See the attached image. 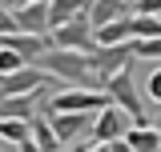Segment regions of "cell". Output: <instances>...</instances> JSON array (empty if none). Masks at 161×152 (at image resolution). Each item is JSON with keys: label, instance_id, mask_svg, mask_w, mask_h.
<instances>
[{"label": "cell", "instance_id": "6da1fadb", "mask_svg": "<svg viewBox=\"0 0 161 152\" xmlns=\"http://www.w3.org/2000/svg\"><path fill=\"white\" fill-rule=\"evenodd\" d=\"M36 64L57 84H93V88H101L97 68H93V52H85V48H60V44H53Z\"/></svg>", "mask_w": 161, "mask_h": 152}, {"label": "cell", "instance_id": "7a4b0ae2", "mask_svg": "<svg viewBox=\"0 0 161 152\" xmlns=\"http://www.w3.org/2000/svg\"><path fill=\"white\" fill-rule=\"evenodd\" d=\"M105 104H113L109 88H93V84H64L60 92L44 100V112H101Z\"/></svg>", "mask_w": 161, "mask_h": 152}, {"label": "cell", "instance_id": "3957f363", "mask_svg": "<svg viewBox=\"0 0 161 152\" xmlns=\"http://www.w3.org/2000/svg\"><path fill=\"white\" fill-rule=\"evenodd\" d=\"M137 40V36H133ZM133 40H121V44H97L93 48V68H97V80L105 84L113 72H121V68H129L133 60H137V44Z\"/></svg>", "mask_w": 161, "mask_h": 152}, {"label": "cell", "instance_id": "277c9868", "mask_svg": "<svg viewBox=\"0 0 161 152\" xmlns=\"http://www.w3.org/2000/svg\"><path fill=\"white\" fill-rule=\"evenodd\" d=\"M53 44L60 48H85V52H93L97 48V28H93V20H89V8L77 12L73 20H64L53 28Z\"/></svg>", "mask_w": 161, "mask_h": 152}, {"label": "cell", "instance_id": "5b68a950", "mask_svg": "<svg viewBox=\"0 0 161 152\" xmlns=\"http://www.w3.org/2000/svg\"><path fill=\"white\" fill-rule=\"evenodd\" d=\"M105 88H109V96H113V104H121V108L133 116L137 124H145V108H141V96H137L133 64H129V68H121V72H113L109 80H105Z\"/></svg>", "mask_w": 161, "mask_h": 152}, {"label": "cell", "instance_id": "8992f818", "mask_svg": "<svg viewBox=\"0 0 161 152\" xmlns=\"http://www.w3.org/2000/svg\"><path fill=\"white\" fill-rule=\"evenodd\" d=\"M53 76L40 68L36 60H28V64H20V68H12V72H4L0 76V96H8V92H32V88H44Z\"/></svg>", "mask_w": 161, "mask_h": 152}, {"label": "cell", "instance_id": "52a82bcc", "mask_svg": "<svg viewBox=\"0 0 161 152\" xmlns=\"http://www.w3.org/2000/svg\"><path fill=\"white\" fill-rule=\"evenodd\" d=\"M93 116L97 112H48V120L60 136V148H73L77 140H85V132H93Z\"/></svg>", "mask_w": 161, "mask_h": 152}, {"label": "cell", "instance_id": "ba28073f", "mask_svg": "<svg viewBox=\"0 0 161 152\" xmlns=\"http://www.w3.org/2000/svg\"><path fill=\"white\" fill-rule=\"evenodd\" d=\"M125 108H121V104H105V108H101L97 116H93V144H97V148H105V144H109V140H117V136H125L129 132V128H125Z\"/></svg>", "mask_w": 161, "mask_h": 152}, {"label": "cell", "instance_id": "9c48e42d", "mask_svg": "<svg viewBox=\"0 0 161 152\" xmlns=\"http://www.w3.org/2000/svg\"><path fill=\"white\" fill-rule=\"evenodd\" d=\"M12 12H16V28H24V32H53L48 0H28V4H20Z\"/></svg>", "mask_w": 161, "mask_h": 152}, {"label": "cell", "instance_id": "30bf717a", "mask_svg": "<svg viewBox=\"0 0 161 152\" xmlns=\"http://www.w3.org/2000/svg\"><path fill=\"white\" fill-rule=\"evenodd\" d=\"M133 36H137V32H133V12L97 24V44H121V40H133Z\"/></svg>", "mask_w": 161, "mask_h": 152}, {"label": "cell", "instance_id": "8fae6325", "mask_svg": "<svg viewBox=\"0 0 161 152\" xmlns=\"http://www.w3.org/2000/svg\"><path fill=\"white\" fill-rule=\"evenodd\" d=\"M125 140H129V148H133V152H157V148H161V132L153 128V120L133 124V128L125 132Z\"/></svg>", "mask_w": 161, "mask_h": 152}, {"label": "cell", "instance_id": "7c38bea8", "mask_svg": "<svg viewBox=\"0 0 161 152\" xmlns=\"http://www.w3.org/2000/svg\"><path fill=\"white\" fill-rule=\"evenodd\" d=\"M129 12H133V4H129V0H89V20H93V28L105 24V20L129 16Z\"/></svg>", "mask_w": 161, "mask_h": 152}, {"label": "cell", "instance_id": "4fadbf2b", "mask_svg": "<svg viewBox=\"0 0 161 152\" xmlns=\"http://www.w3.org/2000/svg\"><path fill=\"white\" fill-rule=\"evenodd\" d=\"M32 140H36L40 152L60 148V136H57V128H53V120H48V116H32Z\"/></svg>", "mask_w": 161, "mask_h": 152}, {"label": "cell", "instance_id": "5bb4252c", "mask_svg": "<svg viewBox=\"0 0 161 152\" xmlns=\"http://www.w3.org/2000/svg\"><path fill=\"white\" fill-rule=\"evenodd\" d=\"M89 8V0H48V20H53V28L64 24V20H73L77 12Z\"/></svg>", "mask_w": 161, "mask_h": 152}, {"label": "cell", "instance_id": "9a60e30c", "mask_svg": "<svg viewBox=\"0 0 161 152\" xmlns=\"http://www.w3.org/2000/svg\"><path fill=\"white\" fill-rule=\"evenodd\" d=\"M133 32H137V36H161V16L133 12Z\"/></svg>", "mask_w": 161, "mask_h": 152}, {"label": "cell", "instance_id": "2e32d148", "mask_svg": "<svg viewBox=\"0 0 161 152\" xmlns=\"http://www.w3.org/2000/svg\"><path fill=\"white\" fill-rule=\"evenodd\" d=\"M137 60H161V36H137Z\"/></svg>", "mask_w": 161, "mask_h": 152}, {"label": "cell", "instance_id": "e0dca14e", "mask_svg": "<svg viewBox=\"0 0 161 152\" xmlns=\"http://www.w3.org/2000/svg\"><path fill=\"white\" fill-rule=\"evenodd\" d=\"M12 28H16V12L0 0V36H4V32H12Z\"/></svg>", "mask_w": 161, "mask_h": 152}, {"label": "cell", "instance_id": "ac0fdd59", "mask_svg": "<svg viewBox=\"0 0 161 152\" xmlns=\"http://www.w3.org/2000/svg\"><path fill=\"white\" fill-rule=\"evenodd\" d=\"M145 92H149V96L161 104V68H153V72H149V80H145Z\"/></svg>", "mask_w": 161, "mask_h": 152}, {"label": "cell", "instance_id": "d6986e66", "mask_svg": "<svg viewBox=\"0 0 161 152\" xmlns=\"http://www.w3.org/2000/svg\"><path fill=\"white\" fill-rule=\"evenodd\" d=\"M133 12H149V16H161V0H137Z\"/></svg>", "mask_w": 161, "mask_h": 152}, {"label": "cell", "instance_id": "ffe728a7", "mask_svg": "<svg viewBox=\"0 0 161 152\" xmlns=\"http://www.w3.org/2000/svg\"><path fill=\"white\" fill-rule=\"evenodd\" d=\"M153 128L161 132V104H157V116H153Z\"/></svg>", "mask_w": 161, "mask_h": 152}, {"label": "cell", "instance_id": "44dd1931", "mask_svg": "<svg viewBox=\"0 0 161 152\" xmlns=\"http://www.w3.org/2000/svg\"><path fill=\"white\" fill-rule=\"evenodd\" d=\"M4 4H8V8H20V4H28V0H4Z\"/></svg>", "mask_w": 161, "mask_h": 152}, {"label": "cell", "instance_id": "7402d4cb", "mask_svg": "<svg viewBox=\"0 0 161 152\" xmlns=\"http://www.w3.org/2000/svg\"><path fill=\"white\" fill-rule=\"evenodd\" d=\"M129 4H137V0H129Z\"/></svg>", "mask_w": 161, "mask_h": 152}]
</instances>
